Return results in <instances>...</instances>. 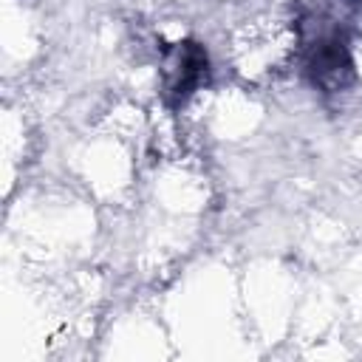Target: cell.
I'll return each instance as SVG.
<instances>
[{
    "label": "cell",
    "instance_id": "obj_1",
    "mask_svg": "<svg viewBox=\"0 0 362 362\" xmlns=\"http://www.w3.org/2000/svg\"><path fill=\"white\" fill-rule=\"evenodd\" d=\"M308 76L325 93H334V90H339L351 82L354 62H351L348 42L339 31L322 34L311 45V51H308Z\"/></svg>",
    "mask_w": 362,
    "mask_h": 362
},
{
    "label": "cell",
    "instance_id": "obj_2",
    "mask_svg": "<svg viewBox=\"0 0 362 362\" xmlns=\"http://www.w3.org/2000/svg\"><path fill=\"white\" fill-rule=\"evenodd\" d=\"M209 76L206 51L198 42H178V48L167 59V96L173 102H184L192 96Z\"/></svg>",
    "mask_w": 362,
    "mask_h": 362
},
{
    "label": "cell",
    "instance_id": "obj_3",
    "mask_svg": "<svg viewBox=\"0 0 362 362\" xmlns=\"http://www.w3.org/2000/svg\"><path fill=\"white\" fill-rule=\"evenodd\" d=\"M348 3H354V0H348Z\"/></svg>",
    "mask_w": 362,
    "mask_h": 362
}]
</instances>
